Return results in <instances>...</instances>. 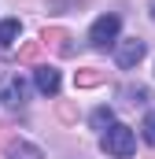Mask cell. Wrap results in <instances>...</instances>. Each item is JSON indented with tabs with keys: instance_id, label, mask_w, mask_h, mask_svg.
<instances>
[{
	"instance_id": "10",
	"label": "cell",
	"mask_w": 155,
	"mask_h": 159,
	"mask_svg": "<svg viewBox=\"0 0 155 159\" xmlns=\"http://www.w3.org/2000/svg\"><path fill=\"white\" fill-rule=\"evenodd\" d=\"M152 19H155V0H152Z\"/></svg>"
},
{
	"instance_id": "3",
	"label": "cell",
	"mask_w": 155,
	"mask_h": 159,
	"mask_svg": "<svg viewBox=\"0 0 155 159\" xmlns=\"http://www.w3.org/2000/svg\"><path fill=\"white\" fill-rule=\"evenodd\" d=\"M144 41H137V37H126V41H118L115 44V59H118V67L122 70H133L140 59H144Z\"/></svg>"
},
{
	"instance_id": "4",
	"label": "cell",
	"mask_w": 155,
	"mask_h": 159,
	"mask_svg": "<svg viewBox=\"0 0 155 159\" xmlns=\"http://www.w3.org/2000/svg\"><path fill=\"white\" fill-rule=\"evenodd\" d=\"M33 85H37L41 96H55L63 81H59V70H55V67H37V70H33Z\"/></svg>"
},
{
	"instance_id": "5",
	"label": "cell",
	"mask_w": 155,
	"mask_h": 159,
	"mask_svg": "<svg viewBox=\"0 0 155 159\" xmlns=\"http://www.w3.org/2000/svg\"><path fill=\"white\" fill-rule=\"evenodd\" d=\"M7 159H44V156H41L37 144H30V141H11L7 144Z\"/></svg>"
},
{
	"instance_id": "7",
	"label": "cell",
	"mask_w": 155,
	"mask_h": 159,
	"mask_svg": "<svg viewBox=\"0 0 155 159\" xmlns=\"http://www.w3.org/2000/svg\"><path fill=\"white\" fill-rule=\"evenodd\" d=\"M4 96H7V104H11V107H22V104H26V81H22V78L7 81V89H4Z\"/></svg>"
},
{
	"instance_id": "1",
	"label": "cell",
	"mask_w": 155,
	"mask_h": 159,
	"mask_svg": "<svg viewBox=\"0 0 155 159\" xmlns=\"http://www.w3.org/2000/svg\"><path fill=\"white\" fill-rule=\"evenodd\" d=\"M100 148H104L111 159H129L133 152H137V137H133L129 126L115 122V126H107V129L100 133Z\"/></svg>"
},
{
	"instance_id": "9",
	"label": "cell",
	"mask_w": 155,
	"mask_h": 159,
	"mask_svg": "<svg viewBox=\"0 0 155 159\" xmlns=\"http://www.w3.org/2000/svg\"><path fill=\"white\" fill-rule=\"evenodd\" d=\"M140 129H144V141H148V144L155 148V111L148 115V119H144V126H140Z\"/></svg>"
},
{
	"instance_id": "6",
	"label": "cell",
	"mask_w": 155,
	"mask_h": 159,
	"mask_svg": "<svg viewBox=\"0 0 155 159\" xmlns=\"http://www.w3.org/2000/svg\"><path fill=\"white\" fill-rule=\"evenodd\" d=\"M19 34H22V22L19 19H4L0 22V48H11L19 41Z\"/></svg>"
},
{
	"instance_id": "8",
	"label": "cell",
	"mask_w": 155,
	"mask_h": 159,
	"mask_svg": "<svg viewBox=\"0 0 155 159\" xmlns=\"http://www.w3.org/2000/svg\"><path fill=\"white\" fill-rule=\"evenodd\" d=\"M92 126H96V129H100V133H104V129H107V126H115V111H111V107H96V111H92Z\"/></svg>"
},
{
	"instance_id": "2",
	"label": "cell",
	"mask_w": 155,
	"mask_h": 159,
	"mask_svg": "<svg viewBox=\"0 0 155 159\" xmlns=\"http://www.w3.org/2000/svg\"><path fill=\"white\" fill-rule=\"evenodd\" d=\"M118 30H122V19H118V15H100V19L89 26V44H92V48L118 44Z\"/></svg>"
}]
</instances>
